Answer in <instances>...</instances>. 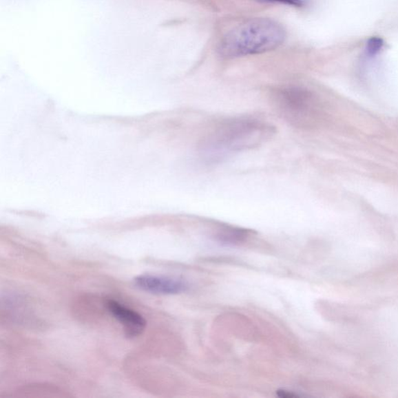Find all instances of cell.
<instances>
[{
	"label": "cell",
	"mask_w": 398,
	"mask_h": 398,
	"mask_svg": "<svg viewBox=\"0 0 398 398\" xmlns=\"http://www.w3.org/2000/svg\"><path fill=\"white\" fill-rule=\"evenodd\" d=\"M271 105L286 122L298 129L315 127L321 116V107L310 90L286 87L274 90Z\"/></svg>",
	"instance_id": "cell-3"
},
{
	"label": "cell",
	"mask_w": 398,
	"mask_h": 398,
	"mask_svg": "<svg viewBox=\"0 0 398 398\" xmlns=\"http://www.w3.org/2000/svg\"><path fill=\"white\" fill-rule=\"evenodd\" d=\"M384 41L379 37L371 38L367 42V52L370 56H375L379 51L382 50L384 46Z\"/></svg>",
	"instance_id": "cell-7"
},
{
	"label": "cell",
	"mask_w": 398,
	"mask_h": 398,
	"mask_svg": "<svg viewBox=\"0 0 398 398\" xmlns=\"http://www.w3.org/2000/svg\"><path fill=\"white\" fill-rule=\"evenodd\" d=\"M277 395H278L280 397H285V398H293V397H297V395H294L293 393H289V391H286V390H278L277 391Z\"/></svg>",
	"instance_id": "cell-9"
},
{
	"label": "cell",
	"mask_w": 398,
	"mask_h": 398,
	"mask_svg": "<svg viewBox=\"0 0 398 398\" xmlns=\"http://www.w3.org/2000/svg\"><path fill=\"white\" fill-rule=\"evenodd\" d=\"M275 134L273 126L249 118L222 121L205 135L199 144V154L209 164H214L233 154L261 146Z\"/></svg>",
	"instance_id": "cell-1"
},
{
	"label": "cell",
	"mask_w": 398,
	"mask_h": 398,
	"mask_svg": "<svg viewBox=\"0 0 398 398\" xmlns=\"http://www.w3.org/2000/svg\"><path fill=\"white\" fill-rule=\"evenodd\" d=\"M108 311L123 324L125 334L132 339L141 335L147 326V322L140 313L127 308L114 300H108Z\"/></svg>",
	"instance_id": "cell-4"
},
{
	"label": "cell",
	"mask_w": 398,
	"mask_h": 398,
	"mask_svg": "<svg viewBox=\"0 0 398 398\" xmlns=\"http://www.w3.org/2000/svg\"><path fill=\"white\" fill-rule=\"evenodd\" d=\"M286 39L285 29L271 19L258 18L240 24L224 36L219 52L227 59L256 55L275 50Z\"/></svg>",
	"instance_id": "cell-2"
},
{
	"label": "cell",
	"mask_w": 398,
	"mask_h": 398,
	"mask_svg": "<svg viewBox=\"0 0 398 398\" xmlns=\"http://www.w3.org/2000/svg\"><path fill=\"white\" fill-rule=\"evenodd\" d=\"M249 231L244 229L224 227L217 233V238L227 244L241 242L249 237Z\"/></svg>",
	"instance_id": "cell-6"
},
{
	"label": "cell",
	"mask_w": 398,
	"mask_h": 398,
	"mask_svg": "<svg viewBox=\"0 0 398 398\" xmlns=\"http://www.w3.org/2000/svg\"><path fill=\"white\" fill-rule=\"evenodd\" d=\"M134 282L143 291L156 294H178L186 291L189 287L182 280L149 275H138Z\"/></svg>",
	"instance_id": "cell-5"
},
{
	"label": "cell",
	"mask_w": 398,
	"mask_h": 398,
	"mask_svg": "<svg viewBox=\"0 0 398 398\" xmlns=\"http://www.w3.org/2000/svg\"><path fill=\"white\" fill-rule=\"evenodd\" d=\"M260 3H284L293 7L301 8L305 4L304 0H257Z\"/></svg>",
	"instance_id": "cell-8"
}]
</instances>
